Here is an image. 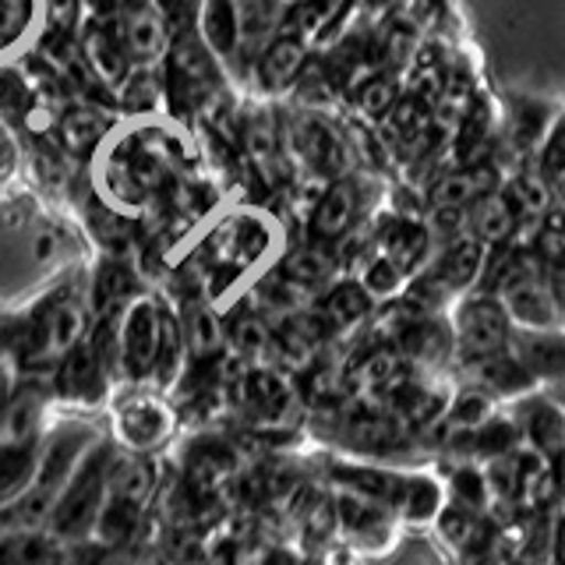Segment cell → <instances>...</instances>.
I'll return each instance as SVG.
<instances>
[{"mask_svg":"<svg viewBox=\"0 0 565 565\" xmlns=\"http://www.w3.org/2000/svg\"><path fill=\"white\" fill-rule=\"evenodd\" d=\"M88 329L93 308L85 300V273L64 269L14 305L11 367L18 375H46L57 358L85 340Z\"/></svg>","mask_w":565,"mask_h":565,"instance_id":"1","label":"cell"},{"mask_svg":"<svg viewBox=\"0 0 565 565\" xmlns=\"http://www.w3.org/2000/svg\"><path fill=\"white\" fill-rule=\"evenodd\" d=\"M282 247H287L282 223L265 209L241 205L223 212V220L212 226L209 244L191 258L202 273L205 300L216 305V297L234 290L241 279L252 282L262 276L279 258Z\"/></svg>","mask_w":565,"mask_h":565,"instance_id":"2","label":"cell"},{"mask_svg":"<svg viewBox=\"0 0 565 565\" xmlns=\"http://www.w3.org/2000/svg\"><path fill=\"white\" fill-rule=\"evenodd\" d=\"M282 149H287L290 167L311 184H329L358 170L353 138L326 110L290 106L282 114Z\"/></svg>","mask_w":565,"mask_h":565,"instance_id":"3","label":"cell"},{"mask_svg":"<svg viewBox=\"0 0 565 565\" xmlns=\"http://www.w3.org/2000/svg\"><path fill=\"white\" fill-rule=\"evenodd\" d=\"M177 431H181L177 406L156 388H117L110 406H106V435L124 452L163 456L173 446Z\"/></svg>","mask_w":565,"mask_h":565,"instance_id":"4","label":"cell"},{"mask_svg":"<svg viewBox=\"0 0 565 565\" xmlns=\"http://www.w3.org/2000/svg\"><path fill=\"white\" fill-rule=\"evenodd\" d=\"M114 452H117V446L110 441V435H103L96 446L82 456V463L67 477V484L61 488L50 520H46V530L53 537H61L71 547L88 544L96 516L106 502V481H110Z\"/></svg>","mask_w":565,"mask_h":565,"instance_id":"5","label":"cell"},{"mask_svg":"<svg viewBox=\"0 0 565 565\" xmlns=\"http://www.w3.org/2000/svg\"><path fill=\"white\" fill-rule=\"evenodd\" d=\"M159 315H163V294L141 290L120 311H114V343H117V379L120 388L149 385L156 347H159Z\"/></svg>","mask_w":565,"mask_h":565,"instance_id":"6","label":"cell"},{"mask_svg":"<svg viewBox=\"0 0 565 565\" xmlns=\"http://www.w3.org/2000/svg\"><path fill=\"white\" fill-rule=\"evenodd\" d=\"M46 385L57 411L85 417H96L99 411H106L117 393V382L99 361L93 343H88V335L71 347L64 358H57V364L46 371Z\"/></svg>","mask_w":565,"mask_h":565,"instance_id":"7","label":"cell"},{"mask_svg":"<svg viewBox=\"0 0 565 565\" xmlns=\"http://www.w3.org/2000/svg\"><path fill=\"white\" fill-rule=\"evenodd\" d=\"M371 216H375V202H371V177L353 170L347 177L322 184L308 209V226L305 241L335 247L347 241L353 230H361Z\"/></svg>","mask_w":565,"mask_h":565,"instance_id":"8","label":"cell"},{"mask_svg":"<svg viewBox=\"0 0 565 565\" xmlns=\"http://www.w3.org/2000/svg\"><path fill=\"white\" fill-rule=\"evenodd\" d=\"M446 318H449V329H452L456 361L484 358V353L505 350L512 343V335H516V326L509 322L502 300L491 290H481V287L463 294V297H456L452 308L446 311Z\"/></svg>","mask_w":565,"mask_h":565,"instance_id":"9","label":"cell"},{"mask_svg":"<svg viewBox=\"0 0 565 565\" xmlns=\"http://www.w3.org/2000/svg\"><path fill=\"white\" fill-rule=\"evenodd\" d=\"M329 491L335 509V541L358 547L364 558H382L399 544L403 526L396 523L393 509L347 488L329 484Z\"/></svg>","mask_w":565,"mask_h":565,"instance_id":"10","label":"cell"},{"mask_svg":"<svg viewBox=\"0 0 565 565\" xmlns=\"http://www.w3.org/2000/svg\"><path fill=\"white\" fill-rule=\"evenodd\" d=\"M311 43L305 35L287 32V29H276L265 46L252 57V67H247V82H244V93L262 96V99H287L290 88L300 75V67L308 64L311 57Z\"/></svg>","mask_w":565,"mask_h":565,"instance_id":"11","label":"cell"},{"mask_svg":"<svg viewBox=\"0 0 565 565\" xmlns=\"http://www.w3.org/2000/svg\"><path fill=\"white\" fill-rule=\"evenodd\" d=\"M177 473L184 477L188 484L220 494L226 484H237L244 473V452L237 441H230L226 435L199 428L184 438V452H181V467Z\"/></svg>","mask_w":565,"mask_h":565,"instance_id":"12","label":"cell"},{"mask_svg":"<svg viewBox=\"0 0 565 565\" xmlns=\"http://www.w3.org/2000/svg\"><path fill=\"white\" fill-rule=\"evenodd\" d=\"M191 32L216 57L226 78L244 93V18L241 0H199L191 18Z\"/></svg>","mask_w":565,"mask_h":565,"instance_id":"13","label":"cell"},{"mask_svg":"<svg viewBox=\"0 0 565 565\" xmlns=\"http://www.w3.org/2000/svg\"><path fill=\"white\" fill-rule=\"evenodd\" d=\"M452 367H456V382H467L473 388H481V393H488L494 403H502V406L523 399L526 393H534V388H544L534 379V371L512 353V347L484 353V358L456 361Z\"/></svg>","mask_w":565,"mask_h":565,"instance_id":"14","label":"cell"},{"mask_svg":"<svg viewBox=\"0 0 565 565\" xmlns=\"http://www.w3.org/2000/svg\"><path fill=\"white\" fill-rule=\"evenodd\" d=\"M114 128L117 120L110 117V103L103 110V103L96 99H67L57 114V124H53V138L78 167H88Z\"/></svg>","mask_w":565,"mask_h":565,"instance_id":"15","label":"cell"},{"mask_svg":"<svg viewBox=\"0 0 565 565\" xmlns=\"http://www.w3.org/2000/svg\"><path fill=\"white\" fill-rule=\"evenodd\" d=\"M141 290H149V282L138 273L135 255H96L85 269V300L93 318L120 311Z\"/></svg>","mask_w":565,"mask_h":565,"instance_id":"16","label":"cell"},{"mask_svg":"<svg viewBox=\"0 0 565 565\" xmlns=\"http://www.w3.org/2000/svg\"><path fill=\"white\" fill-rule=\"evenodd\" d=\"M505 411L516 420L523 449H534L547 459L565 449V406L558 403L555 388L552 393L547 388H534L523 399L509 403Z\"/></svg>","mask_w":565,"mask_h":565,"instance_id":"17","label":"cell"},{"mask_svg":"<svg viewBox=\"0 0 565 565\" xmlns=\"http://www.w3.org/2000/svg\"><path fill=\"white\" fill-rule=\"evenodd\" d=\"M78 57H82L88 82L106 96H114V88L131 71V61L120 46L114 22H93V18H85V25L78 29Z\"/></svg>","mask_w":565,"mask_h":565,"instance_id":"18","label":"cell"},{"mask_svg":"<svg viewBox=\"0 0 565 565\" xmlns=\"http://www.w3.org/2000/svg\"><path fill=\"white\" fill-rule=\"evenodd\" d=\"M375 308L379 305L364 294V287L353 276L332 279L329 287L311 300V311L318 315V322L326 326L329 340H347V335L367 329Z\"/></svg>","mask_w":565,"mask_h":565,"instance_id":"19","label":"cell"},{"mask_svg":"<svg viewBox=\"0 0 565 565\" xmlns=\"http://www.w3.org/2000/svg\"><path fill=\"white\" fill-rule=\"evenodd\" d=\"M117 35H120V46L128 53L131 64H163L170 40H173V29L167 22V14L159 11L156 0H141L131 11H124L117 22H114Z\"/></svg>","mask_w":565,"mask_h":565,"instance_id":"20","label":"cell"},{"mask_svg":"<svg viewBox=\"0 0 565 565\" xmlns=\"http://www.w3.org/2000/svg\"><path fill=\"white\" fill-rule=\"evenodd\" d=\"M463 220H467V234L477 237V241H484L488 247H502V244H512V241H523L520 226H526L502 184L477 194V199L463 209Z\"/></svg>","mask_w":565,"mask_h":565,"instance_id":"21","label":"cell"},{"mask_svg":"<svg viewBox=\"0 0 565 565\" xmlns=\"http://www.w3.org/2000/svg\"><path fill=\"white\" fill-rule=\"evenodd\" d=\"M446 481L428 470L403 473L399 491L393 499V516L403 530H431L441 505H446Z\"/></svg>","mask_w":565,"mask_h":565,"instance_id":"22","label":"cell"},{"mask_svg":"<svg viewBox=\"0 0 565 565\" xmlns=\"http://www.w3.org/2000/svg\"><path fill=\"white\" fill-rule=\"evenodd\" d=\"M431 530H435L438 544L446 547L452 558L470 565L477 555H481V547L491 534V520H488V512H477L470 505H459V502L446 499V505H441Z\"/></svg>","mask_w":565,"mask_h":565,"instance_id":"23","label":"cell"},{"mask_svg":"<svg viewBox=\"0 0 565 565\" xmlns=\"http://www.w3.org/2000/svg\"><path fill=\"white\" fill-rule=\"evenodd\" d=\"M0 565H75V547L53 537L46 526L0 523Z\"/></svg>","mask_w":565,"mask_h":565,"instance_id":"24","label":"cell"},{"mask_svg":"<svg viewBox=\"0 0 565 565\" xmlns=\"http://www.w3.org/2000/svg\"><path fill=\"white\" fill-rule=\"evenodd\" d=\"M114 110L120 120H146V117H167V85L159 64H131L124 82L114 88Z\"/></svg>","mask_w":565,"mask_h":565,"instance_id":"25","label":"cell"},{"mask_svg":"<svg viewBox=\"0 0 565 565\" xmlns=\"http://www.w3.org/2000/svg\"><path fill=\"white\" fill-rule=\"evenodd\" d=\"M43 29V0H0V64L29 57Z\"/></svg>","mask_w":565,"mask_h":565,"instance_id":"26","label":"cell"},{"mask_svg":"<svg viewBox=\"0 0 565 565\" xmlns=\"http://www.w3.org/2000/svg\"><path fill=\"white\" fill-rule=\"evenodd\" d=\"M512 353L534 371V379L547 388L565 385V329H547V332H520L512 335Z\"/></svg>","mask_w":565,"mask_h":565,"instance_id":"27","label":"cell"},{"mask_svg":"<svg viewBox=\"0 0 565 565\" xmlns=\"http://www.w3.org/2000/svg\"><path fill=\"white\" fill-rule=\"evenodd\" d=\"M399 96H403V82L396 71H385V67L367 71V75H361L347 88L353 114H358L364 124H385V117L393 114Z\"/></svg>","mask_w":565,"mask_h":565,"instance_id":"28","label":"cell"},{"mask_svg":"<svg viewBox=\"0 0 565 565\" xmlns=\"http://www.w3.org/2000/svg\"><path fill=\"white\" fill-rule=\"evenodd\" d=\"M43 441V438H40ZM40 441H4L0 438V512L25 499L40 467Z\"/></svg>","mask_w":565,"mask_h":565,"instance_id":"29","label":"cell"},{"mask_svg":"<svg viewBox=\"0 0 565 565\" xmlns=\"http://www.w3.org/2000/svg\"><path fill=\"white\" fill-rule=\"evenodd\" d=\"M350 276L361 282L364 294L375 300V305H388V300L403 297L406 282H411V276H406L388 255H382L379 247H371V252L350 269Z\"/></svg>","mask_w":565,"mask_h":565,"instance_id":"30","label":"cell"},{"mask_svg":"<svg viewBox=\"0 0 565 565\" xmlns=\"http://www.w3.org/2000/svg\"><path fill=\"white\" fill-rule=\"evenodd\" d=\"M488 188H499V184L484 181L481 167H463V170L441 173L428 188V209H467L477 194Z\"/></svg>","mask_w":565,"mask_h":565,"instance_id":"31","label":"cell"},{"mask_svg":"<svg viewBox=\"0 0 565 565\" xmlns=\"http://www.w3.org/2000/svg\"><path fill=\"white\" fill-rule=\"evenodd\" d=\"M558 110H547L544 114V99H516L509 103V138L516 141L523 152L534 156L537 146L544 141L547 128H552Z\"/></svg>","mask_w":565,"mask_h":565,"instance_id":"32","label":"cell"},{"mask_svg":"<svg viewBox=\"0 0 565 565\" xmlns=\"http://www.w3.org/2000/svg\"><path fill=\"white\" fill-rule=\"evenodd\" d=\"M441 481H446L449 502L470 505L477 512H488L491 491H488V477H484L481 463H473V459H452V467L446 470Z\"/></svg>","mask_w":565,"mask_h":565,"instance_id":"33","label":"cell"},{"mask_svg":"<svg viewBox=\"0 0 565 565\" xmlns=\"http://www.w3.org/2000/svg\"><path fill=\"white\" fill-rule=\"evenodd\" d=\"M534 156H537L534 170L544 177V184L558 194H565V110L555 114L552 128H547V135H544V141L537 146Z\"/></svg>","mask_w":565,"mask_h":565,"instance_id":"34","label":"cell"},{"mask_svg":"<svg viewBox=\"0 0 565 565\" xmlns=\"http://www.w3.org/2000/svg\"><path fill=\"white\" fill-rule=\"evenodd\" d=\"M237 565H322V552H308V547L279 541H255L237 552Z\"/></svg>","mask_w":565,"mask_h":565,"instance_id":"35","label":"cell"},{"mask_svg":"<svg viewBox=\"0 0 565 565\" xmlns=\"http://www.w3.org/2000/svg\"><path fill=\"white\" fill-rule=\"evenodd\" d=\"M75 565H159L156 552H146V547H93L82 544L75 547Z\"/></svg>","mask_w":565,"mask_h":565,"instance_id":"36","label":"cell"},{"mask_svg":"<svg viewBox=\"0 0 565 565\" xmlns=\"http://www.w3.org/2000/svg\"><path fill=\"white\" fill-rule=\"evenodd\" d=\"M22 167V138L0 124V177H14Z\"/></svg>","mask_w":565,"mask_h":565,"instance_id":"37","label":"cell"},{"mask_svg":"<svg viewBox=\"0 0 565 565\" xmlns=\"http://www.w3.org/2000/svg\"><path fill=\"white\" fill-rule=\"evenodd\" d=\"M547 565H565V505L552 509V526H547Z\"/></svg>","mask_w":565,"mask_h":565,"instance_id":"38","label":"cell"},{"mask_svg":"<svg viewBox=\"0 0 565 565\" xmlns=\"http://www.w3.org/2000/svg\"><path fill=\"white\" fill-rule=\"evenodd\" d=\"M14 382H18V371H14L11 364L0 361V417H4V406H8V399H11Z\"/></svg>","mask_w":565,"mask_h":565,"instance_id":"39","label":"cell"},{"mask_svg":"<svg viewBox=\"0 0 565 565\" xmlns=\"http://www.w3.org/2000/svg\"><path fill=\"white\" fill-rule=\"evenodd\" d=\"M552 473H555V488H558V505H565V449L552 456Z\"/></svg>","mask_w":565,"mask_h":565,"instance_id":"40","label":"cell"},{"mask_svg":"<svg viewBox=\"0 0 565 565\" xmlns=\"http://www.w3.org/2000/svg\"><path fill=\"white\" fill-rule=\"evenodd\" d=\"M50 255H57V234H40L35 237V258H50Z\"/></svg>","mask_w":565,"mask_h":565,"instance_id":"41","label":"cell"},{"mask_svg":"<svg viewBox=\"0 0 565 565\" xmlns=\"http://www.w3.org/2000/svg\"><path fill=\"white\" fill-rule=\"evenodd\" d=\"M170 565H205V562L199 555H181V558H173Z\"/></svg>","mask_w":565,"mask_h":565,"instance_id":"42","label":"cell"},{"mask_svg":"<svg viewBox=\"0 0 565 565\" xmlns=\"http://www.w3.org/2000/svg\"><path fill=\"white\" fill-rule=\"evenodd\" d=\"M11 188V177H0V199H4V191Z\"/></svg>","mask_w":565,"mask_h":565,"instance_id":"43","label":"cell"},{"mask_svg":"<svg viewBox=\"0 0 565 565\" xmlns=\"http://www.w3.org/2000/svg\"><path fill=\"white\" fill-rule=\"evenodd\" d=\"M555 396H558V403L565 406V385H558V388H555Z\"/></svg>","mask_w":565,"mask_h":565,"instance_id":"44","label":"cell"}]
</instances>
